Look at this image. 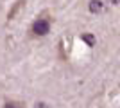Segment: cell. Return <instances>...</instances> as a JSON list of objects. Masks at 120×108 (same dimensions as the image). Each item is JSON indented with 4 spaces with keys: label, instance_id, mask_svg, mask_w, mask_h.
<instances>
[{
    "label": "cell",
    "instance_id": "1",
    "mask_svg": "<svg viewBox=\"0 0 120 108\" xmlns=\"http://www.w3.org/2000/svg\"><path fill=\"white\" fill-rule=\"evenodd\" d=\"M49 31H50V24L45 18H40V20H36L34 24H32V32L38 34V36H45Z\"/></svg>",
    "mask_w": 120,
    "mask_h": 108
},
{
    "label": "cell",
    "instance_id": "2",
    "mask_svg": "<svg viewBox=\"0 0 120 108\" xmlns=\"http://www.w3.org/2000/svg\"><path fill=\"white\" fill-rule=\"evenodd\" d=\"M102 7H104V4H102L100 0H91L90 5H88L90 13H100V11H102Z\"/></svg>",
    "mask_w": 120,
    "mask_h": 108
},
{
    "label": "cell",
    "instance_id": "3",
    "mask_svg": "<svg viewBox=\"0 0 120 108\" xmlns=\"http://www.w3.org/2000/svg\"><path fill=\"white\" fill-rule=\"evenodd\" d=\"M81 38H82V41H84V43H86L88 47H93V45H95V41H97L93 34H82Z\"/></svg>",
    "mask_w": 120,
    "mask_h": 108
},
{
    "label": "cell",
    "instance_id": "4",
    "mask_svg": "<svg viewBox=\"0 0 120 108\" xmlns=\"http://www.w3.org/2000/svg\"><path fill=\"white\" fill-rule=\"evenodd\" d=\"M22 5H23V0H20V2H16L15 9H13V11H11V13H9V18H13V16H15V13H16V11H18V9H22Z\"/></svg>",
    "mask_w": 120,
    "mask_h": 108
},
{
    "label": "cell",
    "instance_id": "5",
    "mask_svg": "<svg viewBox=\"0 0 120 108\" xmlns=\"http://www.w3.org/2000/svg\"><path fill=\"white\" fill-rule=\"evenodd\" d=\"M4 108H22V106H18L16 103H5V106Z\"/></svg>",
    "mask_w": 120,
    "mask_h": 108
},
{
    "label": "cell",
    "instance_id": "6",
    "mask_svg": "<svg viewBox=\"0 0 120 108\" xmlns=\"http://www.w3.org/2000/svg\"><path fill=\"white\" fill-rule=\"evenodd\" d=\"M36 108H47V104L45 103H38V104H36Z\"/></svg>",
    "mask_w": 120,
    "mask_h": 108
},
{
    "label": "cell",
    "instance_id": "7",
    "mask_svg": "<svg viewBox=\"0 0 120 108\" xmlns=\"http://www.w3.org/2000/svg\"><path fill=\"white\" fill-rule=\"evenodd\" d=\"M111 2H113V4H118V0H111Z\"/></svg>",
    "mask_w": 120,
    "mask_h": 108
}]
</instances>
